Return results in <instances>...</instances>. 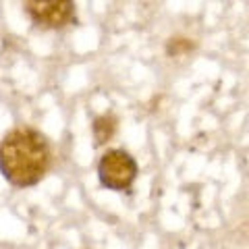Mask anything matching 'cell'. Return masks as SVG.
I'll return each mask as SVG.
<instances>
[{"label":"cell","instance_id":"cell-1","mask_svg":"<svg viewBox=\"0 0 249 249\" xmlns=\"http://www.w3.org/2000/svg\"><path fill=\"white\" fill-rule=\"evenodd\" d=\"M50 143L40 131L17 127L0 142V173L13 187H34L50 168Z\"/></svg>","mask_w":249,"mask_h":249},{"label":"cell","instance_id":"cell-2","mask_svg":"<svg viewBox=\"0 0 249 249\" xmlns=\"http://www.w3.org/2000/svg\"><path fill=\"white\" fill-rule=\"evenodd\" d=\"M98 178L110 191H127L137 178V162L124 150H108L98 162Z\"/></svg>","mask_w":249,"mask_h":249},{"label":"cell","instance_id":"cell-3","mask_svg":"<svg viewBox=\"0 0 249 249\" xmlns=\"http://www.w3.org/2000/svg\"><path fill=\"white\" fill-rule=\"evenodd\" d=\"M23 9L34 21V25L44 29H60L75 19V2L71 0H29Z\"/></svg>","mask_w":249,"mask_h":249},{"label":"cell","instance_id":"cell-4","mask_svg":"<svg viewBox=\"0 0 249 249\" xmlns=\"http://www.w3.org/2000/svg\"><path fill=\"white\" fill-rule=\"evenodd\" d=\"M116 124H119V121H116L114 114H102V116H98V119L93 121L91 129H93V137H96L98 145H104L114 137Z\"/></svg>","mask_w":249,"mask_h":249},{"label":"cell","instance_id":"cell-5","mask_svg":"<svg viewBox=\"0 0 249 249\" xmlns=\"http://www.w3.org/2000/svg\"><path fill=\"white\" fill-rule=\"evenodd\" d=\"M191 48H193V42H189V40H170L166 50H168L170 56H178L181 52H187Z\"/></svg>","mask_w":249,"mask_h":249}]
</instances>
